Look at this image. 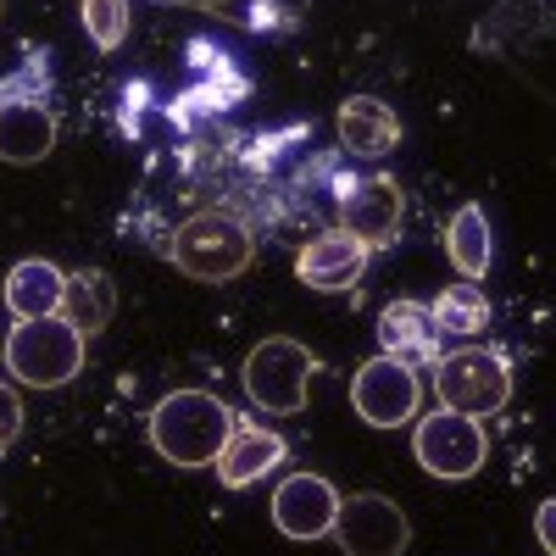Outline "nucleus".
Wrapping results in <instances>:
<instances>
[{"mask_svg":"<svg viewBox=\"0 0 556 556\" xmlns=\"http://www.w3.org/2000/svg\"><path fill=\"white\" fill-rule=\"evenodd\" d=\"M235 424H240V412L217 401L212 390H173L151 412V445L173 468H212L223 440L235 434Z\"/></svg>","mask_w":556,"mask_h":556,"instance_id":"obj_1","label":"nucleus"},{"mask_svg":"<svg viewBox=\"0 0 556 556\" xmlns=\"http://www.w3.org/2000/svg\"><path fill=\"white\" fill-rule=\"evenodd\" d=\"M256 256V235L235 212H195L173 228V267L201 285H228Z\"/></svg>","mask_w":556,"mask_h":556,"instance_id":"obj_2","label":"nucleus"},{"mask_svg":"<svg viewBox=\"0 0 556 556\" xmlns=\"http://www.w3.org/2000/svg\"><path fill=\"white\" fill-rule=\"evenodd\" d=\"M0 362L28 390H62L84 367V334L62 317H23L12 323L7 345H0Z\"/></svg>","mask_w":556,"mask_h":556,"instance_id":"obj_3","label":"nucleus"},{"mask_svg":"<svg viewBox=\"0 0 556 556\" xmlns=\"http://www.w3.org/2000/svg\"><path fill=\"white\" fill-rule=\"evenodd\" d=\"M434 395L445 412L462 417H495L506 401H513V367H506L501 351L484 345H462V351H440L434 362Z\"/></svg>","mask_w":556,"mask_h":556,"instance_id":"obj_4","label":"nucleus"},{"mask_svg":"<svg viewBox=\"0 0 556 556\" xmlns=\"http://www.w3.org/2000/svg\"><path fill=\"white\" fill-rule=\"evenodd\" d=\"M317 374H323V367H317V356L301 340L273 334V340H262L245 356V374L240 379H245V395L256 401V412L295 417V412H306V390H312Z\"/></svg>","mask_w":556,"mask_h":556,"instance_id":"obj_5","label":"nucleus"},{"mask_svg":"<svg viewBox=\"0 0 556 556\" xmlns=\"http://www.w3.org/2000/svg\"><path fill=\"white\" fill-rule=\"evenodd\" d=\"M412 456L424 462L434 479H473L490 456V440H484V424L479 417H462V412H429L417 417L412 429Z\"/></svg>","mask_w":556,"mask_h":556,"instance_id":"obj_6","label":"nucleus"},{"mask_svg":"<svg viewBox=\"0 0 556 556\" xmlns=\"http://www.w3.org/2000/svg\"><path fill=\"white\" fill-rule=\"evenodd\" d=\"M351 406L362 424L374 429H401L417 417V406H424V379H417V367L395 362V356H374L356 367L351 379Z\"/></svg>","mask_w":556,"mask_h":556,"instance_id":"obj_7","label":"nucleus"},{"mask_svg":"<svg viewBox=\"0 0 556 556\" xmlns=\"http://www.w3.org/2000/svg\"><path fill=\"white\" fill-rule=\"evenodd\" d=\"M329 534H334V545H340L345 556H401V551L412 545L406 513H401L390 495H379V490L345 495Z\"/></svg>","mask_w":556,"mask_h":556,"instance_id":"obj_8","label":"nucleus"},{"mask_svg":"<svg viewBox=\"0 0 556 556\" xmlns=\"http://www.w3.org/2000/svg\"><path fill=\"white\" fill-rule=\"evenodd\" d=\"M340 513V490L323 473H290L273 490V529L285 540H323L334 529Z\"/></svg>","mask_w":556,"mask_h":556,"instance_id":"obj_9","label":"nucleus"},{"mask_svg":"<svg viewBox=\"0 0 556 556\" xmlns=\"http://www.w3.org/2000/svg\"><path fill=\"white\" fill-rule=\"evenodd\" d=\"M345 235H356L367 251H390L401 240V217H406V195L401 184L374 173L362 184H345Z\"/></svg>","mask_w":556,"mask_h":556,"instance_id":"obj_10","label":"nucleus"},{"mask_svg":"<svg viewBox=\"0 0 556 556\" xmlns=\"http://www.w3.org/2000/svg\"><path fill=\"white\" fill-rule=\"evenodd\" d=\"M367 251L356 235H317L312 245H301L295 256V273H301V285L317 290V295H340V290H356L362 285V273H367Z\"/></svg>","mask_w":556,"mask_h":556,"instance_id":"obj_11","label":"nucleus"},{"mask_svg":"<svg viewBox=\"0 0 556 556\" xmlns=\"http://www.w3.org/2000/svg\"><path fill=\"white\" fill-rule=\"evenodd\" d=\"M285 456H290L285 434L256 429V424H235V434L223 440V451H217L212 468H217V479H223L228 490H245V484H256V479H267V473L285 468Z\"/></svg>","mask_w":556,"mask_h":556,"instance_id":"obj_12","label":"nucleus"},{"mask_svg":"<svg viewBox=\"0 0 556 556\" xmlns=\"http://www.w3.org/2000/svg\"><path fill=\"white\" fill-rule=\"evenodd\" d=\"M379 345L384 356L406 362V367H434L440 362V329L424 301H390L379 312Z\"/></svg>","mask_w":556,"mask_h":556,"instance_id":"obj_13","label":"nucleus"},{"mask_svg":"<svg viewBox=\"0 0 556 556\" xmlns=\"http://www.w3.org/2000/svg\"><path fill=\"white\" fill-rule=\"evenodd\" d=\"M56 146V117L45 101H0V162L34 167Z\"/></svg>","mask_w":556,"mask_h":556,"instance_id":"obj_14","label":"nucleus"},{"mask_svg":"<svg viewBox=\"0 0 556 556\" xmlns=\"http://www.w3.org/2000/svg\"><path fill=\"white\" fill-rule=\"evenodd\" d=\"M340 146L351 156H384L401 146V117L379 96H351L340 106Z\"/></svg>","mask_w":556,"mask_h":556,"instance_id":"obj_15","label":"nucleus"},{"mask_svg":"<svg viewBox=\"0 0 556 556\" xmlns=\"http://www.w3.org/2000/svg\"><path fill=\"white\" fill-rule=\"evenodd\" d=\"M117 312V285L101 273V267H84V273H67V285H62V323H73V329L89 340V334H101L106 323Z\"/></svg>","mask_w":556,"mask_h":556,"instance_id":"obj_16","label":"nucleus"},{"mask_svg":"<svg viewBox=\"0 0 556 556\" xmlns=\"http://www.w3.org/2000/svg\"><path fill=\"white\" fill-rule=\"evenodd\" d=\"M62 285H67V273L56 262H45V256H28L7 273V306L12 317H56L62 312Z\"/></svg>","mask_w":556,"mask_h":556,"instance_id":"obj_17","label":"nucleus"},{"mask_svg":"<svg viewBox=\"0 0 556 556\" xmlns=\"http://www.w3.org/2000/svg\"><path fill=\"white\" fill-rule=\"evenodd\" d=\"M490 217L479 212V206H462L451 223H445V256H451V267L468 278V285H479V278L490 273Z\"/></svg>","mask_w":556,"mask_h":556,"instance_id":"obj_18","label":"nucleus"},{"mask_svg":"<svg viewBox=\"0 0 556 556\" xmlns=\"http://www.w3.org/2000/svg\"><path fill=\"white\" fill-rule=\"evenodd\" d=\"M429 317H434V329L440 334H456V340H473V334H484L490 329V295L479 290V285H451V290H440V301L429 306Z\"/></svg>","mask_w":556,"mask_h":556,"instance_id":"obj_19","label":"nucleus"},{"mask_svg":"<svg viewBox=\"0 0 556 556\" xmlns=\"http://www.w3.org/2000/svg\"><path fill=\"white\" fill-rule=\"evenodd\" d=\"M78 17H84V34L96 51H117L128 39V0H84Z\"/></svg>","mask_w":556,"mask_h":556,"instance_id":"obj_20","label":"nucleus"},{"mask_svg":"<svg viewBox=\"0 0 556 556\" xmlns=\"http://www.w3.org/2000/svg\"><path fill=\"white\" fill-rule=\"evenodd\" d=\"M45 89H51V67L39 51H28V62L12 78H0V101H45Z\"/></svg>","mask_w":556,"mask_h":556,"instance_id":"obj_21","label":"nucleus"},{"mask_svg":"<svg viewBox=\"0 0 556 556\" xmlns=\"http://www.w3.org/2000/svg\"><path fill=\"white\" fill-rule=\"evenodd\" d=\"M206 12L223 17V23H240V28H285L273 0H212Z\"/></svg>","mask_w":556,"mask_h":556,"instance_id":"obj_22","label":"nucleus"},{"mask_svg":"<svg viewBox=\"0 0 556 556\" xmlns=\"http://www.w3.org/2000/svg\"><path fill=\"white\" fill-rule=\"evenodd\" d=\"M17 434H23V401L12 384H0V456L17 445Z\"/></svg>","mask_w":556,"mask_h":556,"instance_id":"obj_23","label":"nucleus"},{"mask_svg":"<svg viewBox=\"0 0 556 556\" xmlns=\"http://www.w3.org/2000/svg\"><path fill=\"white\" fill-rule=\"evenodd\" d=\"M556 506L551 501H540V513H534V540H540V551H556Z\"/></svg>","mask_w":556,"mask_h":556,"instance_id":"obj_24","label":"nucleus"}]
</instances>
